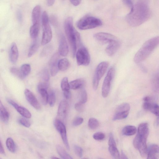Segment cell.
Listing matches in <instances>:
<instances>
[{
  "label": "cell",
  "mask_w": 159,
  "mask_h": 159,
  "mask_svg": "<svg viewBox=\"0 0 159 159\" xmlns=\"http://www.w3.org/2000/svg\"><path fill=\"white\" fill-rule=\"evenodd\" d=\"M151 15L149 0H138L127 15L126 20L131 26L136 27L146 21Z\"/></svg>",
  "instance_id": "6da1fadb"
},
{
  "label": "cell",
  "mask_w": 159,
  "mask_h": 159,
  "mask_svg": "<svg viewBox=\"0 0 159 159\" xmlns=\"http://www.w3.org/2000/svg\"><path fill=\"white\" fill-rule=\"evenodd\" d=\"M64 27L65 33L71 48L72 56L74 57L78 44H80V34L73 26V20L71 17H69L66 19L64 22Z\"/></svg>",
  "instance_id": "7a4b0ae2"
},
{
  "label": "cell",
  "mask_w": 159,
  "mask_h": 159,
  "mask_svg": "<svg viewBox=\"0 0 159 159\" xmlns=\"http://www.w3.org/2000/svg\"><path fill=\"white\" fill-rule=\"evenodd\" d=\"M159 37L156 36L146 41L135 54L134 58V62L139 63L146 59L158 46Z\"/></svg>",
  "instance_id": "3957f363"
},
{
  "label": "cell",
  "mask_w": 159,
  "mask_h": 159,
  "mask_svg": "<svg viewBox=\"0 0 159 159\" xmlns=\"http://www.w3.org/2000/svg\"><path fill=\"white\" fill-rule=\"evenodd\" d=\"M102 25V21L99 18L91 16H86L79 20L76 26L80 30H86L100 26Z\"/></svg>",
  "instance_id": "277c9868"
},
{
  "label": "cell",
  "mask_w": 159,
  "mask_h": 159,
  "mask_svg": "<svg viewBox=\"0 0 159 159\" xmlns=\"http://www.w3.org/2000/svg\"><path fill=\"white\" fill-rule=\"evenodd\" d=\"M43 34L41 44L44 45L49 43L52 37V33L49 23L48 16L46 11L42 13V17Z\"/></svg>",
  "instance_id": "5b68a950"
},
{
  "label": "cell",
  "mask_w": 159,
  "mask_h": 159,
  "mask_svg": "<svg viewBox=\"0 0 159 159\" xmlns=\"http://www.w3.org/2000/svg\"><path fill=\"white\" fill-rule=\"evenodd\" d=\"M109 63L106 61L101 62L97 66L93 76V86L94 90L97 89L99 82L106 71Z\"/></svg>",
  "instance_id": "8992f818"
},
{
  "label": "cell",
  "mask_w": 159,
  "mask_h": 159,
  "mask_svg": "<svg viewBox=\"0 0 159 159\" xmlns=\"http://www.w3.org/2000/svg\"><path fill=\"white\" fill-rule=\"evenodd\" d=\"M115 73V69L113 67H111L107 71L102 87V95L104 98L107 97L108 95Z\"/></svg>",
  "instance_id": "52a82bcc"
},
{
  "label": "cell",
  "mask_w": 159,
  "mask_h": 159,
  "mask_svg": "<svg viewBox=\"0 0 159 159\" xmlns=\"http://www.w3.org/2000/svg\"><path fill=\"white\" fill-rule=\"evenodd\" d=\"M75 55L78 65L87 66L89 65L90 58L89 52L86 48L82 47L79 48L76 52Z\"/></svg>",
  "instance_id": "ba28073f"
},
{
  "label": "cell",
  "mask_w": 159,
  "mask_h": 159,
  "mask_svg": "<svg viewBox=\"0 0 159 159\" xmlns=\"http://www.w3.org/2000/svg\"><path fill=\"white\" fill-rule=\"evenodd\" d=\"M54 125L60 134L63 142L67 149L70 150L66 127L63 122L58 119H56L54 121Z\"/></svg>",
  "instance_id": "9c48e42d"
},
{
  "label": "cell",
  "mask_w": 159,
  "mask_h": 159,
  "mask_svg": "<svg viewBox=\"0 0 159 159\" xmlns=\"http://www.w3.org/2000/svg\"><path fill=\"white\" fill-rule=\"evenodd\" d=\"M93 36L97 41L103 44H108L117 39L115 36L105 32L96 33L93 35Z\"/></svg>",
  "instance_id": "30bf717a"
},
{
  "label": "cell",
  "mask_w": 159,
  "mask_h": 159,
  "mask_svg": "<svg viewBox=\"0 0 159 159\" xmlns=\"http://www.w3.org/2000/svg\"><path fill=\"white\" fill-rule=\"evenodd\" d=\"M24 93L27 100L30 104L36 110H40V104L33 93L28 89H25Z\"/></svg>",
  "instance_id": "8fae6325"
},
{
  "label": "cell",
  "mask_w": 159,
  "mask_h": 159,
  "mask_svg": "<svg viewBox=\"0 0 159 159\" xmlns=\"http://www.w3.org/2000/svg\"><path fill=\"white\" fill-rule=\"evenodd\" d=\"M68 104L65 100L61 101L60 103L58 109L57 115L59 120L61 121H63L65 119L68 109Z\"/></svg>",
  "instance_id": "7c38bea8"
},
{
  "label": "cell",
  "mask_w": 159,
  "mask_h": 159,
  "mask_svg": "<svg viewBox=\"0 0 159 159\" xmlns=\"http://www.w3.org/2000/svg\"><path fill=\"white\" fill-rule=\"evenodd\" d=\"M7 102L16 110L22 116L27 118H30L31 115L29 111L25 108L19 105L17 103L11 99H8Z\"/></svg>",
  "instance_id": "4fadbf2b"
},
{
  "label": "cell",
  "mask_w": 159,
  "mask_h": 159,
  "mask_svg": "<svg viewBox=\"0 0 159 159\" xmlns=\"http://www.w3.org/2000/svg\"><path fill=\"white\" fill-rule=\"evenodd\" d=\"M59 56L58 53H56L53 55L49 61V66L51 75L55 76L58 71V62L59 60Z\"/></svg>",
  "instance_id": "5bb4252c"
},
{
  "label": "cell",
  "mask_w": 159,
  "mask_h": 159,
  "mask_svg": "<svg viewBox=\"0 0 159 159\" xmlns=\"http://www.w3.org/2000/svg\"><path fill=\"white\" fill-rule=\"evenodd\" d=\"M120 43L117 39L115 40L108 44L105 49V52L107 54L111 56L114 55L120 46Z\"/></svg>",
  "instance_id": "9a60e30c"
},
{
  "label": "cell",
  "mask_w": 159,
  "mask_h": 159,
  "mask_svg": "<svg viewBox=\"0 0 159 159\" xmlns=\"http://www.w3.org/2000/svg\"><path fill=\"white\" fill-rule=\"evenodd\" d=\"M59 54L62 56L67 55L68 52V46L65 38L61 35L58 47Z\"/></svg>",
  "instance_id": "2e32d148"
},
{
  "label": "cell",
  "mask_w": 159,
  "mask_h": 159,
  "mask_svg": "<svg viewBox=\"0 0 159 159\" xmlns=\"http://www.w3.org/2000/svg\"><path fill=\"white\" fill-rule=\"evenodd\" d=\"M138 134L141 138L147 140L149 133L148 123L143 122L140 124L138 126Z\"/></svg>",
  "instance_id": "e0dca14e"
},
{
  "label": "cell",
  "mask_w": 159,
  "mask_h": 159,
  "mask_svg": "<svg viewBox=\"0 0 159 159\" xmlns=\"http://www.w3.org/2000/svg\"><path fill=\"white\" fill-rule=\"evenodd\" d=\"M148 148L147 159H157L159 153V146L158 145L152 144L149 145Z\"/></svg>",
  "instance_id": "ac0fdd59"
},
{
  "label": "cell",
  "mask_w": 159,
  "mask_h": 159,
  "mask_svg": "<svg viewBox=\"0 0 159 159\" xmlns=\"http://www.w3.org/2000/svg\"><path fill=\"white\" fill-rule=\"evenodd\" d=\"M19 56L18 50L15 43H12L10 51L9 57L11 62L16 63L17 60Z\"/></svg>",
  "instance_id": "d6986e66"
},
{
  "label": "cell",
  "mask_w": 159,
  "mask_h": 159,
  "mask_svg": "<svg viewBox=\"0 0 159 159\" xmlns=\"http://www.w3.org/2000/svg\"><path fill=\"white\" fill-rule=\"evenodd\" d=\"M41 13V7L39 5H37L33 9L32 14L33 24L40 25Z\"/></svg>",
  "instance_id": "ffe728a7"
},
{
  "label": "cell",
  "mask_w": 159,
  "mask_h": 159,
  "mask_svg": "<svg viewBox=\"0 0 159 159\" xmlns=\"http://www.w3.org/2000/svg\"><path fill=\"white\" fill-rule=\"evenodd\" d=\"M146 140L141 138L137 149L139 150L141 156L143 158L147 157L148 155V148L146 144Z\"/></svg>",
  "instance_id": "44dd1931"
},
{
  "label": "cell",
  "mask_w": 159,
  "mask_h": 159,
  "mask_svg": "<svg viewBox=\"0 0 159 159\" xmlns=\"http://www.w3.org/2000/svg\"><path fill=\"white\" fill-rule=\"evenodd\" d=\"M9 118V114L0 99V119L3 122L6 123L8 122Z\"/></svg>",
  "instance_id": "7402d4cb"
},
{
  "label": "cell",
  "mask_w": 159,
  "mask_h": 159,
  "mask_svg": "<svg viewBox=\"0 0 159 159\" xmlns=\"http://www.w3.org/2000/svg\"><path fill=\"white\" fill-rule=\"evenodd\" d=\"M84 84V80L81 79L74 80L69 83L70 88L74 90L77 89L81 88Z\"/></svg>",
  "instance_id": "603a6c76"
},
{
  "label": "cell",
  "mask_w": 159,
  "mask_h": 159,
  "mask_svg": "<svg viewBox=\"0 0 159 159\" xmlns=\"http://www.w3.org/2000/svg\"><path fill=\"white\" fill-rule=\"evenodd\" d=\"M136 127L133 125H128L124 127L122 130V134L126 136H131L136 134Z\"/></svg>",
  "instance_id": "cb8c5ba5"
},
{
  "label": "cell",
  "mask_w": 159,
  "mask_h": 159,
  "mask_svg": "<svg viewBox=\"0 0 159 159\" xmlns=\"http://www.w3.org/2000/svg\"><path fill=\"white\" fill-rule=\"evenodd\" d=\"M56 148L58 154L62 158L65 159H73L71 157L61 146L58 145H57Z\"/></svg>",
  "instance_id": "d4e9b609"
},
{
  "label": "cell",
  "mask_w": 159,
  "mask_h": 159,
  "mask_svg": "<svg viewBox=\"0 0 159 159\" xmlns=\"http://www.w3.org/2000/svg\"><path fill=\"white\" fill-rule=\"evenodd\" d=\"M20 69L22 79H23L28 76L30 73L31 70V67L29 64H25L21 66Z\"/></svg>",
  "instance_id": "484cf974"
},
{
  "label": "cell",
  "mask_w": 159,
  "mask_h": 159,
  "mask_svg": "<svg viewBox=\"0 0 159 159\" xmlns=\"http://www.w3.org/2000/svg\"><path fill=\"white\" fill-rule=\"evenodd\" d=\"M69 65V61L67 59L64 58L60 59L58 61V65L59 70L62 71L66 70L68 68Z\"/></svg>",
  "instance_id": "4316f807"
},
{
  "label": "cell",
  "mask_w": 159,
  "mask_h": 159,
  "mask_svg": "<svg viewBox=\"0 0 159 159\" xmlns=\"http://www.w3.org/2000/svg\"><path fill=\"white\" fill-rule=\"evenodd\" d=\"M40 25L33 24L30 29V34L31 38L36 39L37 37L39 30Z\"/></svg>",
  "instance_id": "83f0119b"
},
{
  "label": "cell",
  "mask_w": 159,
  "mask_h": 159,
  "mask_svg": "<svg viewBox=\"0 0 159 159\" xmlns=\"http://www.w3.org/2000/svg\"><path fill=\"white\" fill-rule=\"evenodd\" d=\"M152 85L153 91L158 92L159 91V73L157 72L152 77Z\"/></svg>",
  "instance_id": "f1b7e54d"
},
{
  "label": "cell",
  "mask_w": 159,
  "mask_h": 159,
  "mask_svg": "<svg viewBox=\"0 0 159 159\" xmlns=\"http://www.w3.org/2000/svg\"><path fill=\"white\" fill-rule=\"evenodd\" d=\"M41 97L43 104L46 105L48 102V94L47 90L42 89L38 90Z\"/></svg>",
  "instance_id": "f546056e"
},
{
  "label": "cell",
  "mask_w": 159,
  "mask_h": 159,
  "mask_svg": "<svg viewBox=\"0 0 159 159\" xmlns=\"http://www.w3.org/2000/svg\"><path fill=\"white\" fill-rule=\"evenodd\" d=\"M39 44L37 40H35L30 46L28 52V56L29 57L33 55L37 50Z\"/></svg>",
  "instance_id": "4dcf8cb0"
},
{
  "label": "cell",
  "mask_w": 159,
  "mask_h": 159,
  "mask_svg": "<svg viewBox=\"0 0 159 159\" xmlns=\"http://www.w3.org/2000/svg\"><path fill=\"white\" fill-rule=\"evenodd\" d=\"M6 145L8 150L11 152L14 153L16 151L15 143L11 138H8L6 141Z\"/></svg>",
  "instance_id": "1f68e13d"
},
{
  "label": "cell",
  "mask_w": 159,
  "mask_h": 159,
  "mask_svg": "<svg viewBox=\"0 0 159 159\" xmlns=\"http://www.w3.org/2000/svg\"><path fill=\"white\" fill-rule=\"evenodd\" d=\"M108 150L111 156L115 159H119L120 155L116 146H109Z\"/></svg>",
  "instance_id": "d6a6232c"
},
{
  "label": "cell",
  "mask_w": 159,
  "mask_h": 159,
  "mask_svg": "<svg viewBox=\"0 0 159 159\" xmlns=\"http://www.w3.org/2000/svg\"><path fill=\"white\" fill-rule=\"evenodd\" d=\"M129 111L116 112L113 116L114 120H120L125 119L128 115Z\"/></svg>",
  "instance_id": "836d02e7"
},
{
  "label": "cell",
  "mask_w": 159,
  "mask_h": 159,
  "mask_svg": "<svg viewBox=\"0 0 159 159\" xmlns=\"http://www.w3.org/2000/svg\"><path fill=\"white\" fill-rule=\"evenodd\" d=\"M42 82H49V75L48 70L46 69L43 70L40 73Z\"/></svg>",
  "instance_id": "e575fe53"
},
{
  "label": "cell",
  "mask_w": 159,
  "mask_h": 159,
  "mask_svg": "<svg viewBox=\"0 0 159 159\" xmlns=\"http://www.w3.org/2000/svg\"><path fill=\"white\" fill-rule=\"evenodd\" d=\"M130 109V106L127 103H124L119 105L116 110V112L129 111Z\"/></svg>",
  "instance_id": "d590c367"
},
{
  "label": "cell",
  "mask_w": 159,
  "mask_h": 159,
  "mask_svg": "<svg viewBox=\"0 0 159 159\" xmlns=\"http://www.w3.org/2000/svg\"><path fill=\"white\" fill-rule=\"evenodd\" d=\"M61 86L63 91L70 90V87L67 77H65L63 78L61 81Z\"/></svg>",
  "instance_id": "8d00e7d4"
},
{
  "label": "cell",
  "mask_w": 159,
  "mask_h": 159,
  "mask_svg": "<svg viewBox=\"0 0 159 159\" xmlns=\"http://www.w3.org/2000/svg\"><path fill=\"white\" fill-rule=\"evenodd\" d=\"M48 95V102L51 107H53L56 102V95L54 92L52 90H50Z\"/></svg>",
  "instance_id": "74e56055"
},
{
  "label": "cell",
  "mask_w": 159,
  "mask_h": 159,
  "mask_svg": "<svg viewBox=\"0 0 159 159\" xmlns=\"http://www.w3.org/2000/svg\"><path fill=\"white\" fill-rule=\"evenodd\" d=\"M99 125V123L98 120L94 118H90L88 121V125L89 128L94 129L97 128Z\"/></svg>",
  "instance_id": "f35d334b"
},
{
  "label": "cell",
  "mask_w": 159,
  "mask_h": 159,
  "mask_svg": "<svg viewBox=\"0 0 159 159\" xmlns=\"http://www.w3.org/2000/svg\"><path fill=\"white\" fill-rule=\"evenodd\" d=\"M156 116H159V106L158 104L151 103L148 110Z\"/></svg>",
  "instance_id": "ab89813d"
},
{
  "label": "cell",
  "mask_w": 159,
  "mask_h": 159,
  "mask_svg": "<svg viewBox=\"0 0 159 159\" xmlns=\"http://www.w3.org/2000/svg\"><path fill=\"white\" fill-rule=\"evenodd\" d=\"M88 96L86 91L85 90H82L80 92L79 96V102L84 104L87 100Z\"/></svg>",
  "instance_id": "60d3db41"
},
{
  "label": "cell",
  "mask_w": 159,
  "mask_h": 159,
  "mask_svg": "<svg viewBox=\"0 0 159 159\" xmlns=\"http://www.w3.org/2000/svg\"><path fill=\"white\" fill-rule=\"evenodd\" d=\"M11 73L20 79L22 80L20 69L15 67H12L10 69Z\"/></svg>",
  "instance_id": "b9f144b4"
},
{
  "label": "cell",
  "mask_w": 159,
  "mask_h": 159,
  "mask_svg": "<svg viewBox=\"0 0 159 159\" xmlns=\"http://www.w3.org/2000/svg\"><path fill=\"white\" fill-rule=\"evenodd\" d=\"M75 154L78 157H81L83 156V150L82 148L80 146L74 145L73 146Z\"/></svg>",
  "instance_id": "7bdbcfd3"
},
{
  "label": "cell",
  "mask_w": 159,
  "mask_h": 159,
  "mask_svg": "<svg viewBox=\"0 0 159 159\" xmlns=\"http://www.w3.org/2000/svg\"><path fill=\"white\" fill-rule=\"evenodd\" d=\"M105 137V135L103 133L98 132L94 134L93 135V138L98 141L103 140Z\"/></svg>",
  "instance_id": "ee69618b"
},
{
  "label": "cell",
  "mask_w": 159,
  "mask_h": 159,
  "mask_svg": "<svg viewBox=\"0 0 159 159\" xmlns=\"http://www.w3.org/2000/svg\"><path fill=\"white\" fill-rule=\"evenodd\" d=\"M18 122L20 124L26 127H29L30 126V121L23 118H21L19 119Z\"/></svg>",
  "instance_id": "f6af8a7d"
},
{
  "label": "cell",
  "mask_w": 159,
  "mask_h": 159,
  "mask_svg": "<svg viewBox=\"0 0 159 159\" xmlns=\"http://www.w3.org/2000/svg\"><path fill=\"white\" fill-rule=\"evenodd\" d=\"M49 85V82H41L39 83L37 86L38 90L43 89L47 90Z\"/></svg>",
  "instance_id": "bcb514c9"
},
{
  "label": "cell",
  "mask_w": 159,
  "mask_h": 159,
  "mask_svg": "<svg viewBox=\"0 0 159 159\" xmlns=\"http://www.w3.org/2000/svg\"><path fill=\"white\" fill-rule=\"evenodd\" d=\"M84 121L83 119L80 117L75 118L72 122V125L74 126H77L82 123Z\"/></svg>",
  "instance_id": "7dc6e473"
},
{
  "label": "cell",
  "mask_w": 159,
  "mask_h": 159,
  "mask_svg": "<svg viewBox=\"0 0 159 159\" xmlns=\"http://www.w3.org/2000/svg\"><path fill=\"white\" fill-rule=\"evenodd\" d=\"M84 104L80 102L75 103V110L79 112H82L84 110Z\"/></svg>",
  "instance_id": "c3c4849f"
},
{
  "label": "cell",
  "mask_w": 159,
  "mask_h": 159,
  "mask_svg": "<svg viewBox=\"0 0 159 159\" xmlns=\"http://www.w3.org/2000/svg\"><path fill=\"white\" fill-rule=\"evenodd\" d=\"M141 140V138L139 135L137 134L134 139L133 141V144L134 148L138 149V146Z\"/></svg>",
  "instance_id": "681fc988"
},
{
  "label": "cell",
  "mask_w": 159,
  "mask_h": 159,
  "mask_svg": "<svg viewBox=\"0 0 159 159\" xmlns=\"http://www.w3.org/2000/svg\"><path fill=\"white\" fill-rule=\"evenodd\" d=\"M108 144L109 146H116L113 135L111 133L110 134Z\"/></svg>",
  "instance_id": "f907efd6"
},
{
  "label": "cell",
  "mask_w": 159,
  "mask_h": 159,
  "mask_svg": "<svg viewBox=\"0 0 159 159\" xmlns=\"http://www.w3.org/2000/svg\"><path fill=\"white\" fill-rule=\"evenodd\" d=\"M124 4L131 9L134 6V0H122Z\"/></svg>",
  "instance_id": "816d5d0a"
},
{
  "label": "cell",
  "mask_w": 159,
  "mask_h": 159,
  "mask_svg": "<svg viewBox=\"0 0 159 159\" xmlns=\"http://www.w3.org/2000/svg\"><path fill=\"white\" fill-rule=\"evenodd\" d=\"M51 48L48 47H47L44 48L41 53V56H44L48 55L51 51Z\"/></svg>",
  "instance_id": "f5cc1de1"
},
{
  "label": "cell",
  "mask_w": 159,
  "mask_h": 159,
  "mask_svg": "<svg viewBox=\"0 0 159 159\" xmlns=\"http://www.w3.org/2000/svg\"><path fill=\"white\" fill-rule=\"evenodd\" d=\"M50 20L53 25H56L58 24L57 19L55 16H51L50 17Z\"/></svg>",
  "instance_id": "db71d44e"
},
{
  "label": "cell",
  "mask_w": 159,
  "mask_h": 159,
  "mask_svg": "<svg viewBox=\"0 0 159 159\" xmlns=\"http://www.w3.org/2000/svg\"><path fill=\"white\" fill-rule=\"evenodd\" d=\"M63 92L64 95L66 98L67 99L70 98L71 94L70 90L64 91Z\"/></svg>",
  "instance_id": "11a10c76"
},
{
  "label": "cell",
  "mask_w": 159,
  "mask_h": 159,
  "mask_svg": "<svg viewBox=\"0 0 159 159\" xmlns=\"http://www.w3.org/2000/svg\"><path fill=\"white\" fill-rule=\"evenodd\" d=\"M70 1L73 5L77 6L80 4L81 0H70Z\"/></svg>",
  "instance_id": "9f6ffc18"
},
{
  "label": "cell",
  "mask_w": 159,
  "mask_h": 159,
  "mask_svg": "<svg viewBox=\"0 0 159 159\" xmlns=\"http://www.w3.org/2000/svg\"><path fill=\"white\" fill-rule=\"evenodd\" d=\"M17 13L18 19L19 21L21 22L22 20V14L21 11H20L18 10L17 11Z\"/></svg>",
  "instance_id": "6f0895ef"
},
{
  "label": "cell",
  "mask_w": 159,
  "mask_h": 159,
  "mask_svg": "<svg viewBox=\"0 0 159 159\" xmlns=\"http://www.w3.org/2000/svg\"><path fill=\"white\" fill-rule=\"evenodd\" d=\"M152 99V98L151 97L147 96L143 98V100L145 102H151L153 100Z\"/></svg>",
  "instance_id": "680465c9"
},
{
  "label": "cell",
  "mask_w": 159,
  "mask_h": 159,
  "mask_svg": "<svg viewBox=\"0 0 159 159\" xmlns=\"http://www.w3.org/2000/svg\"><path fill=\"white\" fill-rule=\"evenodd\" d=\"M0 154H4L5 151L2 145L1 142L0 140Z\"/></svg>",
  "instance_id": "91938a15"
},
{
  "label": "cell",
  "mask_w": 159,
  "mask_h": 159,
  "mask_svg": "<svg viewBox=\"0 0 159 159\" xmlns=\"http://www.w3.org/2000/svg\"><path fill=\"white\" fill-rule=\"evenodd\" d=\"M55 0H47V3L48 6H52L54 3Z\"/></svg>",
  "instance_id": "94428289"
},
{
  "label": "cell",
  "mask_w": 159,
  "mask_h": 159,
  "mask_svg": "<svg viewBox=\"0 0 159 159\" xmlns=\"http://www.w3.org/2000/svg\"><path fill=\"white\" fill-rule=\"evenodd\" d=\"M121 158L122 159H128L127 157L125 154L123 152V151H122L121 152Z\"/></svg>",
  "instance_id": "6125c7cd"
},
{
  "label": "cell",
  "mask_w": 159,
  "mask_h": 159,
  "mask_svg": "<svg viewBox=\"0 0 159 159\" xmlns=\"http://www.w3.org/2000/svg\"><path fill=\"white\" fill-rule=\"evenodd\" d=\"M51 158L52 159H58L59 158L58 157H54V156L52 157H51Z\"/></svg>",
  "instance_id": "be15d7a7"
}]
</instances>
